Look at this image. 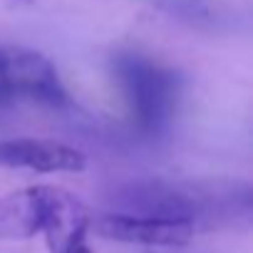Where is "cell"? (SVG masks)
Listing matches in <instances>:
<instances>
[{"label":"cell","mask_w":253,"mask_h":253,"mask_svg":"<svg viewBox=\"0 0 253 253\" xmlns=\"http://www.w3.org/2000/svg\"><path fill=\"white\" fill-rule=\"evenodd\" d=\"M3 60H5V77L15 102L30 99L45 107L70 104V94L50 57L28 47H3Z\"/></svg>","instance_id":"cell-3"},{"label":"cell","mask_w":253,"mask_h":253,"mask_svg":"<svg viewBox=\"0 0 253 253\" xmlns=\"http://www.w3.org/2000/svg\"><path fill=\"white\" fill-rule=\"evenodd\" d=\"M109 75L124 94L137 129L147 137L164 134L179 114L184 77L149 55L122 50L109 57Z\"/></svg>","instance_id":"cell-2"},{"label":"cell","mask_w":253,"mask_h":253,"mask_svg":"<svg viewBox=\"0 0 253 253\" xmlns=\"http://www.w3.org/2000/svg\"><path fill=\"white\" fill-rule=\"evenodd\" d=\"M109 201L122 213L176 218L194 231L246 228L253 218V189L243 179H137L114 186Z\"/></svg>","instance_id":"cell-1"},{"label":"cell","mask_w":253,"mask_h":253,"mask_svg":"<svg viewBox=\"0 0 253 253\" xmlns=\"http://www.w3.org/2000/svg\"><path fill=\"white\" fill-rule=\"evenodd\" d=\"M89 226H92V216L84 209V204L70 191L57 186L50 221L42 228L50 253H92L87 243Z\"/></svg>","instance_id":"cell-8"},{"label":"cell","mask_w":253,"mask_h":253,"mask_svg":"<svg viewBox=\"0 0 253 253\" xmlns=\"http://www.w3.org/2000/svg\"><path fill=\"white\" fill-rule=\"evenodd\" d=\"M13 102L15 99H13V92L5 77V60H3V47H0V107H10Z\"/></svg>","instance_id":"cell-9"},{"label":"cell","mask_w":253,"mask_h":253,"mask_svg":"<svg viewBox=\"0 0 253 253\" xmlns=\"http://www.w3.org/2000/svg\"><path fill=\"white\" fill-rule=\"evenodd\" d=\"M89 231L102 238L119 243H139V246H184L194 238V226L176 218L139 216V213H102L92 218Z\"/></svg>","instance_id":"cell-4"},{"label":"cell","mask_w":253,"mask_h":253,"mask_svg":"<svg viewBox=\"0 0 253 253\" xmlns=\"http://www.w3.org/2000/svg\"><path fill=\"white\" fill-rule=\"evenodd\" d=\"M144 3L174 23L204 35H231L246 30V15L228 0H144Z\"/></svg>","instance_id":"cell-6"},{"label":"cell","mask_w":253,"mask_h":253,"mask_svg":"<svg viewBox=\"0 0 253 253\" xmlns=\"http://www.w3.org/2000/svg\"><path fill=\"white\" fill-rule=\"evenodd\" d=\"M57 186H28L0 199V241H23L42 233L55 206Z\"/></svg>","instance_id":"cell-5"},{"label":"cell","mask_w":253,"mask_h":253,"mask_svg":"<svg viewBox=\"0 0 253 253\" xmlns=\"http://www.w3.org/2000/svg\"><path fill=\"white\" fill-rule=\"evenodd\" d=\"M0 167L5 169H30L40 174L57 171H82L87 157L67 144L50 139H5L0 142Z\"/></svg>","instance_id":"cell-7"}]
</instances>
